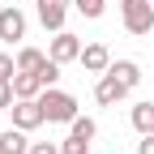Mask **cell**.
Wrapping results in <instances>:
<instances>
[{"label": "cell", "instance_id": "cell-21", "mask_svg": "<svg viewBox=\"0 0 154 154\" xmlns=\"http://www.w3.org/2000/svg\"><path fill=\"white\" fill-rule=\"evenodd\" d=\"M137 154H154V133H141V141H137Z\"/></svg>", "mask_w": 154, "mask_h": 154}, {"label": "cell", "instance_id": "cell-11", "mask_svg": "<svg viewBox=\"0 0 154 154\" xmlns=\"http://www.w3.org/2000/svg\"><path fill=\"white\" fill-rule=\"evenodd\" d=\"M47 60H51V56H43L38 47H22V51H17V69H26V73H43Z\"/></svg>", "mask_w": 154, "mask_h": 154}, {"label": "cell", "instance_id": "cell-9", "mask_svg": "<svg viewBox=\"0 0 154 154\" xmlns=\"http://www.w3.org/2000/svg\"><path fill=\"white\" fill-rule=\"evenodd\" d=\"M13 94H17V99H38V94H43V77L17 69V73H13Z\"/></svg>", "mask_w": 154, "mask_h": 154}, {"label": "cell", "instance_id": "cell-20", "mask_svg": "<svg viewBox=\"0 0 154 154\" xmlns=\"http://www.w3.org/2000/svg\"><path fill=\"white\" fill-rule=\"evenodd\" d=\"M30 154H64V150L51 146V141H30Z\"/></svg>", "mask_w": 154, "mask_h": 154}, {"label": "cell", "instance_id": "cell-6", "mask_svg": "<svg viewBox=\"0 0 154 154\" xmlns=\"http://www.w3.org/2000/svg\"><path fill=\"white\" fill-rule=\"evenodd\" d=\"M124 94H128V86H124L116 73H103V77H99V86H94V99H99V107H116Z\"/></svg>", "mask_w": 154, "mask_h": 154}, {"label": "cell", "instance_id": "cell-14", "mask_svg": "<svg viewBox=\"0 0 154 154\" xmlns=\"http://www.w3.org/2000/svg\"><path fill=\"white\" fill-rule=\"evenodd\" d=\"M69 133H73V137H82V141H94V133H99V128H94L90 116H77V120L69 124Z\"/></svg>", "mask_w": 154, "mask_h": 154}, {"label": "cell", "instance_id": "cell-7", "mask_svg": "<svg viewBox=\"0 0 154 154\" xmlns=\"http://www.w3.org/2000/svg\"><path fill=\"white\" fill-rule=\"evenodd\" d=\"M38 5V22L47 30H64V17H69V0H34Z\"/></svg>", "mask_w": 154, "mask_h": 154}, {"label": "cell", "instance_id": "cell-19", "mask_svg": "<svg viewBox=\"0 0 154 154\" xmlns=\"http://www.w3.org/2000/svg\"><path fill=\"white\" fill-rule=\"evenodd\" d=\"M13 99H17V94H13V82H0V111H9Z\"/></svg>", "mask_w": 154, "mask_h": 154}, {"label": "cell", "instance_id": "cell-15", "mask_svg": "<svg viewBox=\"0 0 154 154\" xmlns=\"http://www.w3.org/2000/svg\"><path fill=\"white\" fill-rule=\"evenodd\" d=\"M77 9H82V17H103V0H73Z\"/></svg>", "mask_w": 154, "mask_h": 154}, {"label": "cell", "instance_id": "cell-16", "mask_svg": "<svg viewBox=\"0 0 154 154\" xmlns=\"http://www.w3.org/2000/svg\"><path fill=\"white\" fill-rule=\"evenodd\" d=\"M38 77H43V86H56V82H60V60H47Z\"/></svg>", "mask_w": 154, "mask_h": 154}, {"label": "cell", "instance_id": "cell-17", "mask_svg": "<svg viewBox=\"0 0 154 154\" xmlns=\"http://www.w3.org/2000/svg\"><path fill=\"white\" fill-rule=\"evenodd\" d=\"M13 73H17V60L0 51V82H13Z\"/></svg>", "mask_w": 154, "mask_h": 154}, {"label": "cell", "instance_id": "cell-4", "mask_svg": "<svg viewBox=\"0 0 154 154\" xmlns=\"http://www.w3.org/2000/svg\"><path fill=\"white\" fill-rule=\"evenodd\" d=\"M51 60H60V64H69V60H82V38L77 34H69V30H56V38H51Z\"/></svg>", "mask_w": 154, "mask_h": 154}, {"label": "cell", "instance_id": "cell-1", "mask_svg": "<svg viewBox=\"0 0 154 154\" xmlns=\"http://www.w3.org/2000/svg\"><path fill=\"white\" fill-rule=\"evenodd\" d=\"M38 103H43V116L51 124H73L77 120V99L64 94V90H56V86H47L43 94H38Z\"/></svg>", "mask_w": 154, "mask_h": 154}, {"label": "cell", "instance_id": "cell-3", "mask_svg": "<svg viewBox=\"0 0 154 154\" xmlns=\"http://www.w3.org/2000/svg\"><path fill=\"white\" fill-rule=\"evenodd\" d=\"M9 111H13V124H17V128H26V133H30V128H38V124L47 120V116H43V103H38V99H17Z\"/></svg>", "mask_w": 154, "mask_h": 154}, {"label": "cell", "instance_id": "cell-5", "mask_svg": "<svg viewBox=\"0 0 154 154\" xmlns=\"http://www.w3.org/2000/svg\"><path fill=\"white\" fill-rule=\"evenodd\" d=\"M0 38L5 43H17V38H26V13L9 5V9H0Z\"/></svg>", "mask_w": 154, "mask_h": 154}, {"label": "cell", "instance_id": "cell-18", "mask_svg": "<svg viewBox=\"0 0 154 154\" xmlns=\"http://www.w3.org/2000/svg\"><path fill=\"white\" fill-rule=\"evenodd\" d=\"M60 150H64V154H86V150H90V141H82V137H73V133H69V141H64Z\"/></svg>", "mask_w": 154, "mask_h": 154}, {"label": "cell", "instance_id": "cell-13", "mask_svg": "<svg viewBox=\"0 0 154 154\" xmlns=\"http://www.w3.org/2000/svg\"><path fill=\"white\" fill-rule=\"evenodd\" d=\"M133 128L137 133H154V103H137L133 107Z\"/></svg>", "mask_w": 154, "mask_h": 154}, {"label": "cell", "instance_id": "cell-2", "mask_svg": "<svg viewBox=\"0 0 154 154\" xmlns=\"http://www.w3.org/2000/svg\"><path fill=\"white\" fill-rule=\"evenodd\" d=\"M120 13H124L128 34H150L154 30V5L150 0H120Z\"/></svg>", "mask_w": 154, "mask_h": 154}, {"label": "cell", "instance_id": "cell-8", "mask_svg": "<svg viewBox=\"0 0 154 154\" xmlns=\"http://www.w3.org/2000/svg\"><path fill=\"white\" fill-rule=\"evenodd\" d=\"M82 69H86V73H107V69H111L107 43H86V47H82Z\"/></svg>", "mask_w": 154, "mask_h": 154}, {"label": "cell", "instance_id": "cell-10", "mask_svg": "<svg viewBox=\"0 0 154 154\" xmlns=\"http://www.w3.org/2000/svg\"><path fill=\"white\" fill-rule=\"evenodd\" d=\"M0 154H30V141H26V128H9V133H0Z\"/></svg>", "mask_w": 154, "mask_h": 154}, {"label": "cell", "instance_id": "cell-12", "mask_svg": "<svg viewBox=\"0 0 154 154\" xmlns=\"http://www.w3.org/2000/svg\"><path fill=\"white\" fill-rule=\"evenodd\" d=\"M107 73H116V77H120V82H124L128 90H133V86L141 82V69H137V60H116V64H111Z\"/></svg>", "mask_w": 154, "mask_h": 154}]
</instances>
